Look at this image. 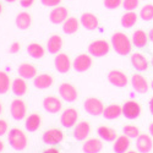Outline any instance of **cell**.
<instances>
[{
    "instance_id": "obj_1",
    "label": "cell",
    "mask_w": 153,
    "mask_h": 153,
    "mask_svg": "<svg viewBox=\"0 0 153 153\" xmlns=\"http://www.w3.org/2000/svg\"><path fill=\"white\" fill-rule=\"evenodd\" d=\"M111 45L119 55L130 54L132 49V43L130 38L123 32H115L111 36Z\"/></svg>"
},
{
    "instance_id": "obj_2",
    "label": "cell",
    "mask_w": 153,
    "mask_h": 153,
    "mask_svg": "<svg viewBox=\"0 0 153 153\" xmlns=\"http://www.w3.org/2000/svg\"><path fill=\"white\" fill-rule=\"evenodd\" d=\"M7 141L15 151H23L27 147V136L19 127H14L9 131Z\"/></svg>"
},
{
    "instance_id": "obj_3",
    "label": "cell",
    "mask_w": 153,
    "mask_h": 153,
    "mask_svg": "<svg viewBox=\"0 0 153 153\" xmlns=\"http://www.w3.org/2000/svg\"><path fill=\"white\" fill-rule=\"evenodd\" d=\"M109 50H110V45L104 39L93 41L90 45H88V53L96 58H102V56L107 55L109 53Z\"/></svg>"
},
{
    "instance_id": "obj_4",
    "label": "cell",
    "mask_w": 153,
    "mask_h": 153,
    "mask_svg": "<svg viewBox=\"0 0 153 153\" xmlns=\"http://www.w3.org/2000/svg\"><path fill=\"white\" fill-rule=\"evenodd\" d=\"M83 108L85 110L90 114V115H93V117H97V115H100L103 114V110H104V104L103 102L98 98H87L83 103Z\"/></svg>"
},
{
    "instance_id": "obj_5",
    "label": "cell",
    "mask_w": 153,
    "mask_h": 153,
    "mask_svg": "<svg viewBox=\"0 0 153 153\" xmlns=\"http://www.w3.org/2000/svg\"><path fill=\"white\" fill-rule=\"evenodd\" d=\"M10 114H11L12 119H15L17 121L26 118L27 108H26L25 102L22 99H20V98L12 100V103L10 104Z\"/></svg>"
},
{
    "instance_id": "obj_6",
    "label": "cell",
    "mask_w": 153,
    "mask_h": 153,
    "mask_svg": "<svg viewBox=\"0 0 153 153\" xmlns=\"http://www.w3.org/2000/svg\"><path fill=\"white\" fill-rule=\"evenodd\" d=\"M59 94L60 97L65 100V102H69V103H72L77 99V90L76 87L71 83H68V82H64L59 86Z\"/></svg>"
},
{
    "instance_id": "obj_7",
    "label": "cell",
    "mask_w": 153,
    "mask_h": 153,
    "mask_svg": "<svg viewBox=\"0 0 153 153\" xmlns=\"http://www.w3.org/2000/svg\"><path fill=\"white\" fill-rule=\"evenodd\" d=\"M77 119H79V113L76 109L74 108H68L65 109L61 115H60V124L66 127V129H70V127H72L74 125L77 124Z\"/></svg>"
},
{
    "instance_id": "obj_8",
    "label": "cell",
    "mask_w": 153,
    "mask_h": 153,
    "mask_svg": "<svg viewBox=\"0 0 153 153\" xmlns=\"http://www.w3.org/2000/svg\"><path fill=\"white\" fill-rule=\"evenodd\" d=\"M141 114V105L136 100H127L123 105V115L126 119H136Z\"/></svg>"
},
{
    "instance_id": "obj_9",
    "label": "cell",
    "mask_w": 153,
    "mask_h": 153,
    "mask_svg": "<svg viewBox=\"0 0 153 153\" xmlns=\"http://www.w3.org/2000/svg\"><path fill=\"white\" fill-rule=\"evenodd\" d=\"M92 58L88 54H80L72 61V68L77 72H85L92 66Z\"/></svg>"
},
{
    "instance_id": "obj_10",
    "label": "cell",
    "mask_w": 153,
    "mask_h": 153,
    "mask_svg": "<svg viewBox=\"0 0 153 153\" xmlns=\"http://www.w3.org/2000/svg\"><path fill=\"white\" fill-rule=\"evenodd\" d=\"M54 66H55L56 71L60 72V74L69 72L70 69H71V60H70L69 55L65 54V53L56 54V56L54 59Z\"/></svg>"
},
{
    "instance_id": "obj_11",
    "label": "cell",
    "mask_w": 153,
    "mask_h": 153,
    "mask_svg": "<svg viewBox=\"0 0 153 153\" xmlns=\"http://www.w3.org/2000/svg\"><path fill=\"white\" fill-rule=\"evenodd\" d=\"M64 140V134L59 129H49L43 134V142L49 146L60 143Z\"/></svg>"
},
{
    "instance_id": "obj_12",
    "label": "cell",
    "mask_w": 153,
    "mask_h": 153,
    "mask_svg": "<svg viewBox=\"0 0 153 153\" xmlns=\"http://www.w3.org/2000/svg\"><path fill=\"white\" fill-rule=\"evenodd\" d=\"M69 17V11L66 7L64 6H55L49 14V20L54 25H60V23H64L65 20Z\"/></svg>"
},
{
    "instance_id": "obj_13",
    "label": "cell",
    "mask_w": 153,
    "mask_h": 153,
    "mask_svg": "<svg viewBox=\"0 0 153 153\" xmlns=\"http://www.w3.org/2000/svg\"><path fill=\"white\" fill-rule=\"evenodd\" d=\"M43 108L45 111L50 113V114H56L58 111L61 110L62 108V103L61 100L55 97V96H48L43 99Z\"/></svg>"
},
{
    "instance_id": "obj_14",
    "label": "cell",
    "mask_w": 153,
    "mask_h": 153,
    "mask_svg": "<svg viewBox=\"0 0 153 153\" xmlns=\"http://www.w3.org/2000/svg\"><path fill=\"white\" fill-rule=\"evenodd\" d=\"M131 65L134 66L135 70L140 71V72H142V71H146L148 69V65H149V62L147 60V58L142 54V53H140V52H135L131 54Z\"/></svg>"
},
{
    "instance_id": "obj_15",
    "label": "cell",
    "mask_w": 153,
    "mask_h": 153,
    "mask_svg": "<svg viewBox=\"0 0 153 153\" xmlns=\"http://www.w3.org/2000/svg\"><path fill=\"white\" fill-rule=\"evenodd\" d=\"M108 81L115 87H125L129 82L127 76L120 70H111L108 74Z\"/></svg>"
},
{
    "instance_id": "obj_16",
    "label": "cell",
    "mask_w": 153,
    "mask_h": 153,
    "mask_svg": "<svg viewBox=\"0 0 153 153\" xmlns=\"http://www.w3.org/2000/svg\"><path fill=\"white\" fill-rule=\"evenodd\" d=\"M136 148L141 153H148L153 148V141L152 137L147 134H140V136L136 138Z\"/></svg>"
},
{
    "instance_id": "obj_17",
    "label": "cell",
    "mask_w": 153,
    "mask_h": 153,
    "mask_svg": "<svg viewBox=\"0 0 153 153\" xmlns=\"http://www.w3.org/2000/svg\"><path fill=\"white\" fill-rule=\"evenodd\" d=\"M131 86H132L134 90L136 92H138V93H147L148 88H149V85H148L147 80L143 77L142 75H140V74L132 75V77H131Z\"/></svg>"
},
{
    "instance_id": "obj_18",
    "label": "cell",
    "mask_w": 153,
    "mask_h": 153,
    "mask_svg": "<svg viewBox=\"0 0 153 153\" xmlns=\"http://www.w3.org/2000/svg\"><path fill=\"white\" fill-rule=\"evenodd\" d=\"M90 132H91V125L87 121H80L76 124L74 129V137L77 141H83V140L88 137Z\"/></svg>"
},
{
    "instance_id": "obj_19",
    "label": "cell",
    "mask_w": 153,
    "mask_h": 153,
    "mask_svg": "<svg viewBox=\"0 0 153 153\" xmlns=\"http://www.w3.org/2000/svg\"><path fill=\"white\" fill-rule=\"evenodd\" d=\"M80 22L83 26V28H86L88 31H94L99 26V21L97 19V16L91 14V12H85V14H82Z\"/></svg>"
},
{
    "instance_id": "obj_20",
    "label": "cell",
    "mask_w": 153,
    "mask_h": 153,
    "mask_svg": "<svg viewBox=\"0 0 153 153\" xmlns=\"http://www.w3.org/2000/svg\"><path fill=\"white\" fill-rule=\"evenodd\" d=\"M54 83V79L49 74H39L33 79V85L38 90H47Z\"/></svg>"
},
{
    "instance_id": "obj_21",
    "label": "cell",
    "mask_w": 153,
    "mask_h": 153,
    "mask_svg": "<svg viewBox=\"0 0 153 153\" xmlns=\"http://www.w3.org/2000/svg\"><path fill=\"white\" fill-rule=\"evenodd\" d=\"M20 77L25 79V80H30V79H34L37 76V69L34 65L32 64H28V62H22L21 65L19 66V70H17Z\"/></svg>"
},
{
    "instance_id": "obj_22",
    "label": "cell",
    "mask_w": 153,
    "mask_h": 153,
    "mask_svg": "<svg viewBox=\"0 0 153 153\" xmlns=\"http://www.w3.org/2000/svg\"><path fill=\"white\" fill-rule=\"evenodd\" d=\"M103 148V143L99 138H88L82 146L83 153H99Z\"/></svg>"
},
{
    "instance_id": "obj_23",
    "label": "cell",
    "mask_w": 153,
    "mask_h": 153,
    "mask_svg": "<svg viewBox=\"0 0 153 153\" xmlns=\"http://www.w3.org/2000/svg\"><path fill=\"white\" fill-rule=\"evenodd\" d=\"M42 124V118L39 117V114L37 113H32L26 118V121H25V127L26 130L30 132H34L39 129V126Z\"/></svg>"
},
{
    "instance_id": "obj_24",
    "label": "cell",
    "mask_w": 153,
    "mask_h": 153,
    "mask_svg": "<svg viewBox=\"0 0 153 153\" xmlns=\"http://www.w3.org/2000/svg\"><path fill=\"white\" fill-rule=\"evenodd\" d=\"M15 23L17 28L20 30H27L30 28V26L32 25V16L30 12L27 11H23V12H20V14L16 16L15 19Z\"/></svg>"
},
{
    "instance_id": "obj_25",
    "label": "cell",
    "mask_w": 153,
    "mask_h": 153,
    "mask_svg": "<svg viewBox=\"0 0 153 153\" xmlns=\"http://www.w3.org/2000/svg\"><path fill=\"white\" fill-rule=\"evenodd\" d=\"M62 48V38L58 34H54L52 36L48 39V43H47V49L49 53L52 54H59V52Z\"/></svg>"
},
{
    "instance_id": "obj_26",
    "label": "cell",
    "mask_w": 153,
    "mask_h": 153,
    "mask_svg": "<svg viewBox=\"0 0 153 153\" xmlns=\"http://www.w3.org/2000/svg\"><path fill=\"white\" fill-rule=\"evenodd\" d=\"M99 137L102 140H104V141H108V142H113L115 141L118 138V135H117V131L111 129L109 126H99L98 130H97Z\"/></svg>"
},
{
    "instance_id": "obj_27",
    "label": "cell",
    "mask_w": 153,
    "mask_h": 153,
    "mask_svg": "<svg viewBox=\"0 0 153 153\" xmlns=\"http://www.w3.org/2000/svg\"><path fill=\"white\" fill-rule=\"evenodd\" d=\"M121 114H123V107H120L119 104H109L103 110V117L108 120L117 119Z\"/></svg>"
},
{
    "instance_id": "obj_28",
    "label": "cell",
    "mask_w": 153,
    "mask_h": 153,
    "mask_svg": "<svg viewBox=\"0 0 153 153\" xmlns=\"http://www.w3.org/2000/svg\"><path fill=\"white\" fill-rule=\"evenodd\" d=\"M130 147V138L123 135L119 136L115 141H114V152L115 153H126Z\"/></svg>"
},
{
    "instance_id": "obj_29",
    "label": "cell",
    "mask_w": 153,
    "mask_h": 153,
    "mask_svg": "<svg viewBox=\"0 0 153 153\" xmlns=\"http://www.w3.org/2000/svg\"><path fill=\"white\" fill-rule=\"evenodd\" d=\"M148 36L143 30H136L132 34V44L136 48H143L147 45Z\"/></svg>"
},
{
    "instance_id": "obj_30",
    "label": "cell",
    "mask_w": 153,
    "mask_h": 153,
    "mask_svg": "<svg viewBox=\"0 0 153 153\" xmlns=\"http://www.w3.org/2000/svg\"><path fill=\"white\" fill-rule=\"evenodd\" d=\"M80 22L76 17H68L65 22L62 23V31L66 34H74L79 31Z\"/></svg>"
},
{
    "instance_id": "obj_31",
    "label": "cell",
    "mask_w": 153,
    "mask_h": 153,
    "mask_svg": "<svg viewBox=\"0 0 153 153\" xmlns=\"http://www.w3.org/2000/svg\"><path fill=\"white\" fill-rule=\"evenodd\" d=\"M12 92L17 97H22L27 92V83L22 77H17L12 82Z\"/></svg>"
},
{
    "instance_id": "obj_32",
    "label": "cell",
    "mask_w": 153,
    "mask_h": 153,
    "mask_svg": "<svg viewBox=\"0 0 153 153\" xmlns=\"http://www.w3.org/2000/svg\"><path fill=\"white\" fill-rule=\"evenodd\" d=\"M136 22H137V14H135L134 11H127L126 14L123 15L120 20L121 26L125 28H131L132 26L136 25Z\"/></svg>"
},
{
    "instance_id": "obj_33",
    "label": "cell",
    "mask_w": 153,
    "mask_h": 153,
    "mask_svg": "<svg viewBox=\"0 0 153 153\" xmlns=\"http://www.w3.org/2000/svg\"><path fill=\"white\" fill-rule=\"evenodd\" d=\"M27 53L33 59H41L44 56V48L39 43H31L27 45Z\"/></svg>"
},
{
    "instance_id": "obj_34",
    "label": "cell",
    "mask_w": 153,
    "mask_h": 153,
    "mask_svg": "<svg viewBox=\"0 0 153 153\" xmlns=\"http://www.w3.org/2000/svg\"><path fill=\"white\" fill-rule=\"evenodd\" d=\"M10 87H11V81L9 75L5 71H0V94L7 93Z\"/></svg>"
},
{
    "instance_id": "obj_35",
    "label": "cell",
    "mask_w": 153,
    "mask_h": 153,
    "mask_svg": "<svg viewBox=\"0 0 153 153\" xmlns=\"http://www.w3.org/2000/svg\"><path fill=\"white\" fill-rule=\"evenodd\" d=\"M140 17L143 21H152L153 20V5L147 4L142 6V9L140 10Z\"/></svg>"
},
{
    "instance_id": "obj_36",
    "label": "cell",
    "mask_w": 153,
    "mask_h": 153,
    "mask_svg": "<svg viewBox=\"0 0 153 153\" xmlns=\"http://www.w3.org/2000/svg\"><path fill=\"white\" fill-rule=\"evenodd\" d=\"M123 131H124V135L127 136L130 140L131 138H137L140 136V130H138V127L135 126V125H125Z\"/></svg>"
},
{
    "instance_id": "obj_37",
    "label": "cell",
    "mask_w": 153,
    "mask_h": 153,
    "mask_svg": "<svg viewBox=\"0 0 153 153\" xmlns=\"http://www.w3.org/2000/svg\"><path fill=\"white\" fill-rule=\"evenodd\" d=\"M140 4V0H123V7L126 11H134Z\"/></svg>"
},
{
    "instance_id": "obj_38",
    "label": "cell",
    "mask_w": 153,
    "mask_h": 153,
    "mask_svg": "<svg viewBox=\"0 0 153 153\" xmlns=\"http://www.w3.org/2000/svg\"><path fill=\"white\" fill-rule=\"evenodd\" d=\"M103 4L109 10H115L123 5V0H103Z\"/></svg>"
},
{
    "instance_id": "obj_39",
    "label": "cell",
    "mask_w": 153,
    "mask_h": 153,
    "mask_svg": "<svg viewBox=\"0 0 153 153\" xmlns=\"http://www.w3.org/2000/svg\"><path fill=\"white\" fill-rule=\"evenodd\" d=\"M42 4L44 6H49V7H55L59 6V4L61 3V0H41Z\"/></svg>"
},
{
    "instance_id": "obj_40",
    "label": "cell",
    "mask_w": 153,
    "mask_h": 153,
    "mask_svg": "<svg viewBox=\"0 0 153 153\" xmlns=\"http://www.w3.org/2000/svg\"><path fill=\"white\" fill-rule=\"evenodd\" d=\"M7 129H9L7 121L4 119H0V136H4L7 132Z\"/></svg>"
},
{
    "instance_id": "obj_41",
    "label": "cell",
    "mask_w": 153,
    "mask_h": 153,
    "mask_svg": "<svg viewBox=\"0 0 153 153\" xmlns=\"http://www.w3.org/2000/svg\"><path fill=\"white\" fill-rule=\"evenodd\" d=\"M20 48H21V45H20V43H19V42L12 43V44H11V47H10V53H12V54H16V53H19Z\"/></svg>"
},
{
    "instance_id": "obj_42",
    "label": "cell",
    "mask_w": 153,
    "mask_h": 153,
    "mask_svg": "<svg viewBox=\"0 0 153 153\" xmlns=\"http://www.w3.org/2000/svg\"><path fill=\"white\" fill-rule=\"evenodd\" d=\"M20 4L22 7H31L34 4V0H20Z\"/></svg>"
},
{
    "instance_id": "obj_43",
    "label": "cell",
    "mask_w": 153,
    "mask_h": 153,
    "mask_svg": "<svg viewBox=\"0 0 153 153\" xmlns=\"http://www.w3.org/2000/svg\"><path fill=\"white\" fill-rule=\"evenodd\" d=\"M43 153H60V151L58 148H55V147H49V148L44 149Z\"/></svg>"
},
{
    "instance_id": "obj_44",
    "label": "cell",
    "mask_w": 153,
    "mask_h": 153,
    "mask_svg": "<svg viewBox=\"0 0 153 153\" xmlns=\"http://www.w3.org/2000/svg\"><path fill=\"white\" fill-rule=\"evenodd\" d=\"M148 39L153 43V28H151V30H149V32H148Z\"/></svg>"
},
{
    "instance_id": "obj_45",
    "label": "cell",
    "mask_w": 153,
    "mask_h": 153,
    "mask_svg": "<svg viewBox=\"0 0 153 153\" xmlns=\"http://www.w3.org/2000/svg\"><path fill=\"white\" fill-rule=\"evenodd\" d=\"M149 111H151V114L153 115V97L149 99Z\"/></svg>"
},
{
    "instance_id": "obj_46",
    "label": "cell",
    "mask_w": 153,
    "mask_h": 153,
    "mask_svg": "<svg viewBox=\"0 0 153 153\" xmlns=\"http://www.w3.org/2000/svg\"><path fill=\"white\" fill-rule=\"evenodd\" d=\"M148 131H149V135L153 137V123L149 124V126H148Z\"/></svg>"
},
{
    "instance_id": "obj_47",
    "label": "cell",
    "mask_w": 153,
    "mask_h": 153,
    "mask_svg": "<svg viewBox=\"0 0 153 153\" xmlns=\"http://www.w3.org/2000/svg\"><path fill=\"white\" fill-rule=\"evenodd\" d=\"M4 148H5V145H4V142L1 141V140H0V152H3Z\"/></svg>"
},
{
    "instance_id": "obj_48",
    "label": "cell",
    "mask_w": 153,
    "mask_h": 153,
    "mask_svg": "<svg viewBox=\"0 0 153 153\" xmlns=\"http://www.w3.org/2000/svg\"><path fill=\"white\" fill-rule=\"evenodd\" d=\"M1 113H3V104L0 103V115H1Z\"/></svg>"
},
{
    "instance_id": "obj_49",
    "label": "cell",
    "mask_w": 153,
    "mask_h": 153,
    "mask_svg": "<svg viewBox=\"0 0 153 153\" xmlns=\"http://www.w3.org/2000/svg\"><path fill=\"white\" fill-rule=\"evenodd\" d=\"M5 1H7V3H15L16 0H5Z\"/></svg>"
},
{
    "instance_id": "obj_50",
    "label": "cell",
    "mask_w": 153,
    "mask_h": 153,
    "mask_svg": "<svg viewBox=\"0 0 153 153\" xmlns=\"http://www.w3.org/2000/svg\"><path fill=\"white\" fill-rule=\"evenodd\" d=\"M1 11H3V4L0 3V14H1Z\"/></svg>"
},
{
    "instance_id": "obj_51",
    "label": "cell",
    "mask_w": 153,
    "mask_h": 153,
    "mask_svg": "<svg viewBox=\"0 0 153 153\" xmlns=\"http://www.w3.org/2000/svg\"><path fill=\"white\" fill-rule=\"evenodd\" d=\"M126 153H137V152H136V151H127Z\"/></svg>"
},
{
    "instance_id": "obj_52",
    "label": "cell",
    "mask_w": 153,
    "mask_h": 153,
    "mask_svg": "<svg viewBox=\"0 0 153 153\" xmlns=\"http://www.w3.org/2000/svg\"><path fill=\"white\" fill-rule=\"evenodd\" d=\"M151 87H152V90H153V81H152V83H151Z\"/></svg>"
},
{
    "instance_id": "obj_53",
    "label": "cell",
    "mask_w": 153,
    "mask_h": 153,
    "mask_svg": "<svg viewBox=\"0 0 153 153\" xmlns=\"http://www.w3.org/2000/svg\"><path fill=\"white\" fill-rule=\"evenodd\" d=\"M151 62H152V66H153V56H152V61Z\"/></svg>"
}]
</instances>
